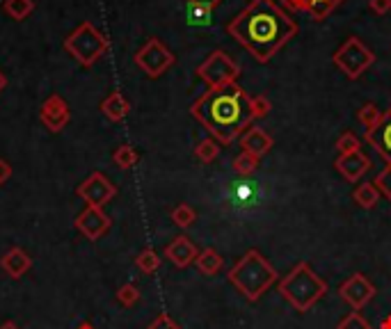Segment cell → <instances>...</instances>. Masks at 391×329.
Here are the masks:
<instances>
[{
  "label": "cell",
  "mask_w": 391,
  "mask_h": 329,
  "mask_svg": "<svg viewBox=\"0 0 391 329\" xmlns=\"http://www.w3.org/2000/svg\"><path fill=\"white\" fill-rule=\"evenodd\" d=\"M298 23L288 17L275 0H252L226 26L229 37L236 39L261 65L275 58L298 35Z\"/></svg>",
  "instance_id": "obj_1"
},
{
  "label": "cell",
  "mask_w": 391,
  "mask_h": 329,
  "mask_svg": "<svg viewBox=\"0 0 391 329\" xmlns=\"http://www.w3.org/2000/svg\"><path fill=\"white\" fill-rule=\"evenodd\" d=\"M247 99L249 94L236 83L224 87H208V92L192 103L190 115L210 133V137L229 146L249 128V121H252Z\"/></svg>",
  "instance_id": "obj_2"
},
{
  "label": "cell",
  "mask_w": 391,
  "mask_h": 329,
  "mask_svg": "<svg viewBox=\"0 0 391 329\" xmlns=\"http://www.w3.org/2000/svg\"><path fill=\"white\" fill-rule=\"evenodd\" d=\"M229 281L233 288L249 302L261 300V295L277 281V270L272 268L270 261L265 258L259 249H247L236 265L229 270Z\"/></svg>",
  "instance_id": "obj_3"
},
{
  "label": "cell",
  "mask_w": 391,
  "mask_h": 329,
  "mask_svg": "<svg viewBox=\"0 0 391 329\" xmlns=\"http://www.w3.org/2000/svg\"><path fill=\"white\" fill-rule=\"evenodd\" d=\"M277 291L295 311L307 313L314 304L323 300V295L327 293V281L318 277L307 261H302L279 281Z\"/></svg>",
  "instance_id": "obj_4"
},
{
  "label": "cell",
  "mask_w": 391,
  "mask_h": 329,
  "mask_svg": "<svg viewBox=\"0 0 391 329\" xmlns=\"http://www.w3.org/2000/svg\"><path fill=\"white\" fill-rule=\"evenodd\" d=\"M65 49L72 53L83 67H92L94 62L108 51V39L101 35L92 23L85 21L65 39Z\"/></svg>",
  "instance_id": "obj_5"
},
{
  "label": "cell",
  "mask_w": 391,
  "mask_h": 329,
  "mask_svg": "<svg viewBox=\"0 0 391 329\" xmlns=\"http://www.w3.org/2000/svg\"><path fill=\"white\" fill-rule=\"evenodd\" d=\"M332 62L348 81H357L375 62V55L371 49H366V44L359 37H348L341 44V49L332 55Z\"/></svg>",
  "instance_id": "obj_6"
},
{
  "label": "cell",
  "mask_w": 391,
  "mask_h": 329,
  "mask_svg": "<svg viewBox=\"0 0 391 329\" xmlns=\"http://www.w3.org/2000/svg\"><path fill=\"white\" fill-rule=\"evenodd\" d=\"M197 76L208 87H224V85L236 83L240 78V65L236 60H231L224 51H213L197 67Z\"/></svg>",
  "instance_id": "obj_7"
},
{
  "label": "cell",
  "mask_w": 391,
  "mask_h": 329,
  "mask_svg": "<svg viewBox=\"0 0 391 329\" xmlns=\"http://www.w3.org/2000/svg\"><path fill=\"white\" fill-rule=\"evenodd\" d=\"M135 65L142 69V71L149 78H158L167 71V69L174 65V55L167 49L160 39L151 37L142 49L135 55Z\"/></svg>",
  "instance_id": "obj_8"
},
{
  "label": "cell",
  "mask_w": 391,
  "mask_h": 329,
  "mask_svg": "<svg viewBox=\"0 0 391 329\" xmlns=\"http://www.w3.org/2000/svg\"><path fill=\"white\" fill-rule=\"evenodd\" d=\"M375 286L373 281H369V277L362 272H355L353 277H348L343 284L339 286V295L341 300L348 304L353 311H362L366 304H369L375 297Z\"/></svg>",
  "instance_id": "obj_9"
},
{
  "label": "cell",
  "mask_w": 391,
  "mask_h": 329,
  "mask_svg": "<svg viewBox=\"0 0 391 329\" xmlns=\"http://www.w3.org/2000/svg\"><path fill=\"white\" fill-rule=\"evenodd\" d=\"M76 192H78V197L88 201V206L103 208L106 203L117 194V185L108 176L101 174V171H94V174H90L81 185H78Z\"/></svg>",
  "instance_id": "obj_10"
},
{
  "label": "cell",
  "mask_w": 391,
  "mask_h": 329,
  "mask_svg": "<svg viewBox=\"0 0 391 329\" xmlns=\"http://www.w3.org/2000/svg\"><path fill=\"white\" fill-rule=\"evenodd\" d=\"M110 224H113L110 217L101 208H94V206H88L76 217V229L90 240H99L101 236H106V233L110 231Z\"/></svg>",
  "instance_id": "obj_11"
},
{
  "label": "cell",
  "mask_w": 391,
  "mask_h": 329,
  "mask_svg": "<svg viewBox=\"0 0 391 329\" xmlns=\"http://www.w3.org/2000/svg\"><path fill=\"white\" fill-rule=\"evenodd\" d=\"M39 117H42L46 128L53 130V133H60L67 126V121L72 119V112H69V106L65 103V99L58 96V94H53V96H49L44 101Z\"/></svg>",
  "instance_id": "obj_12"
},
{
  "label": "cell",
  "mask_w": 391,
  "mask_h": 329,
  "mask_svg": "<svg viewBox=\"0 0 391 329\" xmlns=\"http://www.w3.org/2000/svg\"><path fill=\"white\" fill-rule=\"evenodd\" d=\"M364 137H366V142L391 164V106L382 112V121L375 128L366 130Z\"/></svg>",
  "instance_id": "obj_13"
},
{
  "label": "cell",
  "mask_w": 391,
  "mask_h": 329,
  "mask_svg": "<svg viewBox=\"0 0 391 329\" xmlns=\"http://www.w3.org/2000/svg\"><path fill=\"white\" fill-rule=\"evenodd\" d=\"M334 167L348 183H357L359 178L371 169V160H369V155H364L362 151H355V153L339 155V158L334 160Z\"/></svg>",
  "instance_id": "obj_14"
},
{
  "label": "cell",
  "mask_w": 391,
  "mask_h": 329,
  "mask_svg": "<svg viewBox=\"0 0 391 329\" xmlns=\"http://www.w3.org/2000/svg\"><path fill=\"white\" fill-rule=\"evenodd\" d=\"M165 256H167L169 263H174L176 268L183 270V268H188V265H192L194 261H197L199 249L188 236H176L165 247Z\"/></svg>",
  "instance_id": "obj_15"
},
{
  "label": "cell",
  "mask_w": 391,
  "mask_h": 329,
  "mask_svg": "<svg viewBox=\"0 0 391 329\" xmlns=\"http://www.w3.org/2000/svg\"><path fill=\"white\" fill-rule=\"evenodd\" d=\"M343 0H281L293 12H307L314 21H325Z\"/></svg>",
  "instance_id": "obj_16"
},
{
  "label": "cell",
  "mask_w": 391,
  "mask_h": 329,
  "mask_svg": "<svg viewBox=\"0 0 391 329\" xmlns=\"http://www.w3.org/2000/svg\"><path fill=\"white\" fill-rule=\"evenodd\" d=\"M272 137L265 133L263 128H256V126H249L245 133L240 135V149L245 153H252L256 158H263L265 153L272 149Z\"/></svg>",
  "instance_id": "obj_17"
},
{
  "label": "cell",
  "mask_w": 391,
  "mask_h": 329,
  "mask_svg": "<svg viewBox=\"0 0 391 329\" xmlns=\"http://www.w3.org/2000/svg\"><path fill=\"white\" fill-rule=\"evenodd\" d=\"M0 268L7 272V277L19 279L30 268H33V258H30V254L26 252V249L12 247V249H7L3 258H0Z\"/></svg>",
  "instance_id": "obj_18"
},
{
  "label": "cell",
  "mask_w": 391,
  "mask_h": 329,
  "mask_svg": "<svg viewBox=\"0 0 391 329\" xmlns=\"http://www.w3.org/2000/svg\"><path fill=\"white\" fill-rule=\"evenodd\" d=\"M101 112H103L110 121H122V119H126V117H128L131 106H128V101L124 99L122 92H113L110 96L101 103Z\"/></svg>",
  "instance_id": "obj_19"
},
{
  "label": "cell",
  "mask_w": 391,
  "mask_h": 329,
  "mask_svg": "<svg viewBox=\"0 0 391 329\" xmlns=\"http://www.w3.org/2000/svg\"><path fill=\"white\" fill-rule=\"evenodd\" d=\"M213 10L215 7L204 3H188L185 7V23L192 28H208L213 23Z\"/></svg>",
  "instance_id": "obj_20"
},
{
  "label": "cell",
  "mask_w": 391,
  "mask_h": 329,
  "mask_svg": "<svg viewBox=\"0 0 391 329\" xmlns=\"http://www.w3.org/2000/svg\"><path fill=\"white\" fill-rule=\"evenodd\" d=\"M194 265H197V270L201 274H206V277H213V274H217V272H220V268H222V256H220V252H217V249L206 247V249H201V252H199Z\"/></svg>",
  "instance_id": "obj_21"
},
{
  "label": "cell",
  "mask_w": 391,
  "mask_h": 329,
  "mask_svg": "<svg viewBox=\"0 0 391 329\" xmlns=\"http://www.w3.org/2000/svg\"><path fill=\"white\" fill-rule=\"evenodd\" d=\"M353 199L359 203L362 208H375L380 201V190L375 187V183H362L355 187Z\"/></svg>",
  "instance_id": "obj_22"
},
{
  "label": "cell",
  "mask_w": 391,
  "mask_h": 329,
  "mask_svg": "<svg viewBox=\"0 0 391 329\" xmlns=\"http://www.w3.org/2000/svg\"><path fill=\"white\" fill-rule=\"evenodd\" d=\"M220 142L213 137H206V140H201V142L194 146V158H197L199 162H204V164H210L213 162L217 155H220Z\"/></svg>",
  "instance_id": "obj_23"
},
{
  "label": "cell",
  "mask_w": 391,
  "mask_h": 329,
  "mask_svg": "<svg viewBox=\"0 0 391 329\" xmlns=\"http://www.w3.org/2000/svg\"><path fill=\"white\" fill-rule=\"evenodd\" d=\"M259 162L261 158H256L252 153H245L240 151L236 158H233V169H236L238 176H252L256 169H259Z\"/></svg>",
  "instance_id": "obj_24"
},
{
  "label": "cell",
  "mask_w": 391,
  "mask_h": 329,
  "mask_svg": "<svg viewBox=\"0 0 391 329\" xmlns=\"http://www.w3.org/2000/svg\"><path fill=\"white\" fill-rule=\"evenodd\" d=\"M357 119H359V124H362L366 130H371V128H375L382 121V110L375 106V103H364L362 108H359Z\"/></svg>",
  "instance_id": "obj_25"
},
{
  "label": "cell",
  "mask_w": 391,
  "mask_h": 329,
  "mask_svg": "<svg viewBox=\"0 0 391 329\" xmlns=\"http://www.w3.org/2000/svg\"><path fill=\"white\" fill-rule=\"evenodd\" d=\"M113 160H115L117 167H122V169H131V167H135V164H138L140 155H138V151H135V149H133V146L122 144V146H117V149H115Z\"/></svg>",
  "instance_id": "obj_26"
},
{
  "label": "cell",
  "mask_w": 391,
  "mask_h": 329,
  "mask_svg": "<svg viewBox=\"0 0 391 329\" xmlns=\"http://www.w3.org/2000/svg\"><path fill=\"white\" fill-rule=\"evenodd\" d=\"M3 7L12 19L23 21L30 12L35 10V0H5Z\"/></svg>",
  "instance_id": "obj_27"
},
{
  "label": "cell",
  "mask_w": 391,
  "mask_h": 329,
  "mask_svg": "<svg viewBox=\"0 0 391 329\" xmlns=\"http://www.w3.org/2000/svg\"><path fill=\"white\" fill-rule=\"evenodd\" d=\"M135 265L138 270H142L144 274H153L156 270L160 268V256L153 252V249H142L138 256H135Z\"/></svg>",
  "instance_id": "obj_28"
},
{
  "label": "cell",
  "mask_w": 391,
  "mask_h": 329,
  "mask_svg": "<svg viewBox=\"0 0 391 329\" xmlns=\"http://www.w3.org/2000/svg\"><path fill=\"white\" fill-rule=\"evenodd\" d=\"M194 219H197V213H194V208L188 206V203H178V206L172 210V222L176 226H181V229H190L194 224Z\"/></svg>",
  "instance_id": "obj_29"
},
{
  "label": "cell",
  "mask_w": 391,
  "mask_h": 329,
  "mask_svg": "<svg viewBox=\"0 0 391 329\" xmlns=\"http://www.w3.org/2000/svg\"><path fill=\"white\" fill-rule=\"evenodd\" d=\"M247 108H249V115H252V119H263V117L272 110L270 101L265 99L263 94H259V96H249L247 99Z\"/></svg>",
  "instance_id": "obj_30"
},
{
  "label": "cell",
  "mask_w": 391,
  "mask_h": 329,
  "mask_svg": "<svg viewBox=\"0 0 391 329\" xmlns=\"http://www.w3.org/2000/svg\"><path fill=\"white\" fill-rule=\"evenodd\" d=\"M117 302L122 304V307H135L140 302V291L135 284H124L119 291H117Z\"/></svg>",
  "instance_id": "obj_31"
},
{
  "label": "cell",
  "mask_w": 391,
  "mask_h": 329,
  "mask_svg": "<svg viewBox=\"0 0 391 329\" xmlns=\"http://www.w3.org/2000/svg\"><path fill=\"white\" fill-rule=\"evenodd\" d=\"M336 329H373V327L359 311H350L348 316L336 325Z\"/></svg>",
  "instance_id": "obj_32"
},
{
  "label": "cell",
  "mask_w": 391,
  "mask_h": 329,
  "mask_svg": "<svg viewBox=\"0 0 391 329\" xmlns=\"http://www.w3.org/2000/svg\"><path fill=\"white\" fill-rule=\"evenodd\" d=\"M336 151H339V155H346V153H355V151H359V137L355 135V133L346 130L339 140H336Z\"/></svg>",
  "instance_id": "obj_33"
},
{
  "label": "cell",
  "mask_w": 391,
  "mask_h": 329,
  "mask_svg": "<svg viewBox=\"0 0 391 329\" xmlns=\"http://www.w3.org/2000/svg\"><path fill=\"white\" fill-rule=\"evenodd\" d=\"M373 183L380 190V194H385V197L391 201V164H387V167L382 169L378 176H375Z\"/></svg>",
  "instance_id": "obj_34"
},
{
  "label": "cell",
  "mask_w": 391,
  "mask_h": 329,
  "mask_svg": "<svg viewBox=\"0 0 391 329\" xmlns=\"http://www.w3.org/2000/svg\"><path fill=\"white\" fill-rule=\"evenodd\" d=\"M147 329H181V327H178L174 320H172V316H167V313H160V316L156 318Z\"/></svg>",
  "instance_id": "obj_35"
},
{
  "label": "cell",
  "mask_w": 391,
  "mask_h": 329,
  "mask_svg": "<svg viewBox=\"0 0 391 329\" xmlns=\"http://www.w3.org/2000/svg\"><path fill=\"white\" fill-rule=\"evenodd\" d=\"M369 7H371V12L382 17V14L391 12V0H369Z\"/></svg>",
  "instance_id": "obj_36"
},
{
  "label": "cell",
  "mask_w": 391,
  "mask_h": 329,
  "mask_svg": "<svg viewBox=\"0 0 391 329\" xmlns=\"http://www.w3.org/2000/svg\"><path fill=\"white\" fill-rule=\"evenodd\" d=\"M10 176H12V164L0 158V185H3Z\"/></svg>",
  "instance_id": "obj_37"
},
{
  "label": "cell",
  "mask_w": 391,
  "mask_h": 329,
  "mask_svg": "<svg viewBox=\"0 0 391 329\" xmlns=\"http://www.w3.org/2000/svg\"><path fill=\"white\" fill-rule=\"evenodd\" d=\"M188 3H204V5H210V7H217L222 0H188Z\"/></svg>",
  "instance_id": "obj_38"
},
{
  "label": "cell",
  "mask_w": 391,
  "mask_h": 329,
  "mask_svg": "<svg viewBox=\"0 0 391 329\" xmlns=\"http://www.w3.org/2000/svg\"><path fill=\"white\" fill-rule=\"evenodd\" d=\"M0 329H21V327L17 323H12V320H5V323L0 325Z\"/></svg>",
  "instance_id": "obj_39"
},
{
  "label": "cell",
  "mask_w": 391,
  "mask_h": 329,
  "mask_svg": "<svg viewBox=\"0 0 391 329\" xmlns=\"http://www.w3.org/2000/svg\"><path fill=\"white\" fill-rule=\"evenodd\" d=\"M7 87V78H5V74L3 71H0V92H3Z\"/></svg>",
  "instance_id": "obj_40"
},
{
  "label": "cell",
  "mask_w": 391,
  "mask_h": 329,
  "mask_svg": "<svg viewBox=\"0 0 391 329\" xmlns=\"http://www.w3.org/2000/svg\"><path fill=\"white\" fill-rule=\"evenodd\" d=\"M382 329H391V316H387L385 320H382Z\"/></svg>",
  "instance_id": "obj_41"
},
{
  "label": "cell",
  "mask_w": 391,
  "mask_h": 329,
  "mask_svg": "<svg viewBox=\"0 0 391 329\" xmlns=\"http://www.w3.org/2000/svg\"><path fill=\"white\" fill-rule=\"evenodd\" d=\"M76 329H97V327H94V325H90V323H81V325H78Z\"/></svg>",
  "instance_id": "obj_42"
}]
</instances>
